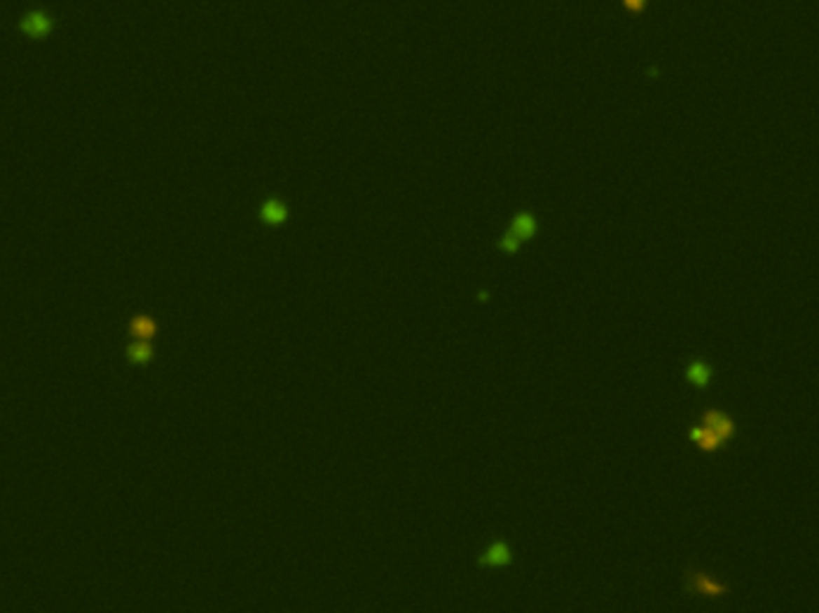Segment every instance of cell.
Wrapping results in <instances>:
<instances>
[{"label": "cell", "mask_w": 819, "mask_h": 613, "mask_svg": "<svg viewBox=\"0 0 819 613\" xmlns=\"http://www.w3.org/2000/svg\"><path fill=\"white\" fill-rule=\"evenodd\" d=\"M20 32L27 34L29 39H43L53 32V20H50V15L43 13V10H34V13L22 17Z\"/></svg>", "instance_id": "cell-1"}, {"label": "cell", "mask_w": 819, "mask_h": 613, "mask_svg": "<svg viewBox=\"0 0 819 613\" xmlns=\"http://www.w3.org/2000/svg\"><path fill=\"white\" fill-rule=\"evenodd\" d=\"M688 589L695 594H704V597H724L729 592V587L721 582H714L707 572H688Z\"/></svg>", "instance_id": "cell-2"}, {"label": "cell", "mask_w": 819, "mask_h": 613, "mask_svg": "<svg viewBox=\"0 0 819 613\" xmlns=\"http://www.w3.org/2000/svg\"><path fill=\"white\" fill-rule=\"evenodd\" d=\"M702 424L704 427H709L712 429L714 434H717V436L724 441H729L733 434H736V424H733V420L729 415H724V412L721 410H707V412H702Z\"/></svg>", "instance_id": "cell-3"}, {"label": "cell", "mask_w": 819, "mask_h": 613, "mask_svg": "<svg viewBox=\"0 0 819 613\" xmlns=\"http://www.w3.org/2000/svg\"><path fill=\"white\" fill-rule=\"evenodd\" d=\"M511 560H513V551L503 539L491 542L489 546H486V551L479 556V565H486V568H503V565H508Z\"/></svg>", "instance_id": "cell-4"}, {"label": "cell", "mask_w": 819, "mask_h": 613, "mask_svg": "<svg viewBox=\"0 0 819 613\" xmlns=\"http://www.w3.org/2000/svg\"><path fill=\"white\" fill-rule=\"evenodd\" d=\"M288 214H290L288 204L280 202V199H276V197L266 199V202L261 204V209H259V219H261L263 226H268V228L283 226V223L288 221Z\"/></svg>", "instance_id": "cell-5"}, {"label": "cell", "mask_w": 819, "mask_h": 613, "mask_svg": "<svg viewBox=\"0 0 819 613\" xmlns=\"http://www.w3.org/2000/svg\"><path fill=\"white\" fill-rule=\"evenodd\" d=\"M690 439H692V443H695L697 448L704 450V453H714V450H719L721 446H724V441H721L709 427H704V424L690 429Z\"/></svg>", "instance_id": "cell-6"}, {"label": "cell", "mask_w": 819, "mask_h": 613, "mask_svg": "<svg viewBox=\"0 0 819 613\" xmlns=\"http://www.w3.org/2000/svg\"><path fill=\"white\" fill-rule=\"evenodd\" d=\"M508 230H511L515 237H520V240H532L537 235V221H535V216L532 214H527V211H520V214H515L513 216V221H511V228H508Z\"/></svg>", "instance_id": "cell-7"}, {"label": "cell", "mask_w": 819, "mask_h": 613, "mask_svg": "<svg viewBox=\"0 0 819 613\" xmlns=\"http://www.w3.org/2000/svg\"><path fill=\"white\" fill-rule=\"evenodd\" d=\"M685 376H688V381L695 388H707L709 381H712V369H709L707 362H702V359H692V362L688 364V369H685Z\"/></svg>", "instance_id": "cell-8"}, {"label": "cell", "mask_w": 819, "mask_h": 613, "mask_svg": "<svg viewBox=\"0 0 819 613\" xmlns=\"http://www.w3.org/2000/svg\"><path fill=\"white\" fill-rule=\"evenodd\" d=\"M130 333L137 336L139 340H149V338H153L158 333V326L153 322L151 317H146V314H139V317H135L130 322Z\"/></svg>", "instance_id": "cell-9"}, {"label": "cell", "mask_w": 819, "mask_h": 613, "mask_svg": "<svg viewBox=\"0 0 819 613\" xmlns=\"http://www.w3.org/2000/svg\"><path fill=\"white\" fill-rule=\"evenodd\" d=\"M128 359L132 364H146L153 359V347L149 340H137L128 345Z\"/></svg>", "instance_id": "cell-10"}, {"label": "cell", "mask_w": 819, "mask_h": 613, "mask_svg": "<svg viewBox=\"0 0 819 613\" xmlns=\"http://www.w3.org/2000/svg\"><path fill=\"white\" fill-rule=\"evenodd\" d=\"M520 242H523V240L515 237V235H513L511 230H506V233L501 235V240H498V249H501V252H508V254H515V252L520 249Z\"/></svg>", "instance_id": "cell-11"}]
</instances>
